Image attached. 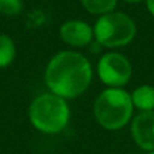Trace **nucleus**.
I'll use <instances>...</instances> for the list:
<instances>
[{
	"label": "nucleus",
	"mask_w": 154,
	"mask_h": 154,
	"mask_svg": "<svg viewBox=\"0 0 154 154\" xmlns=\"http://www.w3.org/2000/svg\"><path fill=\"white\" fill-rule=\"evenodd\" d=\"M81 4L89 14L103 16L114 12L118 0H81Z\"/></svg>",
	"instance_id": "obj_9"
},
{
	"label": "nucleus",
	"mask_w": 154,
	"mask_h": 154,
	"mask_svg": "<svg viewBox=\"0 0 154 154\" xmlns=\"http://www.w3.org/2000/svg\"><path fill=\"white\" fill-rule=\"evenodd\" d=\"M145 2H146L147 11L150 12V15L154 16V0H145Z\"/></svg>",
	"instance_id": "obj_12"
},
{
	"label": "nucleus",
	"mask_w": 154,
	"mask_h": 154,
	"mask_svg": "<svg viewBox=\"0 0 154 154\" xmlns=\"http://www.w3.org/2000/svg\"><path fill=\"white\" fill-rule=\"evenodd\" d=\"M137 26L128 15L122 12H109L97 19L93 27V35L101 46L122 48L133 42Z\"/></svg>",
	"instance_id": "obj_4"
},
{
	"label": "nucleus",
	"mask_w": 154,
	"mask_h": 154,
	"mask_svg": "<svg viewBox=\"0 0 154 154\" xmlns=\"http://www.w3.org/2000/svg\"><path fill=\"white\" fill-rule=\"evenodd\" d=\"M16 48L14 41L8 35L0 34V69L7 68L15 60Z\"/></svg>",
	"instance_id": "obj_10"
},
{
	"label": "nucleus",
	"mask_w": 154,
	"mask_h": 154,
	"mask_svg": "<svg viewBox=\"0 0 154 154\" xmlns=\"http://www.w3.org/2000/svg\"><path fill=\"white\" fill-rule=\"evenodd\" d=\"M131 134L141 149L154 152V111L137 115L131 125Z\"/></svg>",
	"instance_id": "obj_7"
},
{
	"label": "nucleus",
	"mask_w": 154,
	"mask_h": 154,
	"mask_svg": "<svg viewBox=\"0 0 154 154\" xmlns=\"http://www.w3.org/2000/svg\"><path fill=\"white\" fill-rule=\"evenodd\" d=\"M123 2L130 3V4H137V3H141V2H143V0H123Z\"/></svg>",
	"instance_id": "obj_13"
},
{
	"label": "nucleus",
	"mask_w": 154,
	"mask_h": 154,
	"mask_svg": "<svg viewBox=\"0 0 154 154\" xmlns=\"http://www.w3.org/2000/svg\"><path fill=\"white\" fill-rule=\"evenodd\" d=\"M149 154H154V152H150V153H149Z\"/></svg>",
	"instance_id": "obj_14"
},
{
	"label": "nucleus",
	"mask_w": 154,
	"mask_h": 154,
	"mask_svg": "<svg viewBox=\"0 0 154 154\" xmlns=\"http://www.w3.org/2000/svg\"><path fill=\"white\" fill-rule=\"evenodd\" d=\"M92 66L88 58L72 50L57 53L45 69V82L51 93L62 99H75L88 89Z\"/></svg>",
	"instance_id": "obj_1"
},
{
	"label": "nucleus",
	"mask_w": 154,
	"mask_h": 154,
	"mask_svg": "<svg viewBox=\"0 0 154 154\" xmlns=\"http://www.w3.org/2000/svg\"><path fill=\"white\" fill-rule=\"evenodd\" d=\"M97 75L109 88H122L130 81L133 68L123 54L111 51L100 58L97 64Z\"/></svg>",
	"instance_id": "obj_5"
},
{
	"label": "nucleus",
	"mask_w": 154,
	"mask_h": 154,
	"mask_svg": "<svg viewBox=\"0 0 154 154\" xmlns=\"http://www.w3.org/2000/svg\"><path fill=\"white\" fill-rule=\"evenodd\" d=\"M23 8L22 0H0V14L7 16H15L20 14Z\"/></svg>",
	"instance_id": "obj_11"
},
{
	"label": "nucleus",
	"mask_w": 154,
	"mask_h": 154,
	"mask_svg": "<svg viewBox=\"0 0 154 154\" xmlns=\"http://www.w3.org/2000/svg\"><path fill=\"white\" fill-rule=\"evenodd\" d=\"M29 116L37 130L46 134H56L66 127L70 111L65 99L54 93H43L32 100Z\"/></svg>",
	"instance_id": "obj_3"
},
{
	"label": "nucleus",
	"mask_w": 154,
	"mask_h": 154,
	"mask_svg": "<svg viewBox=\"0 0 154 154\" xmlns=\"http://www.w3.org/2000/svg\"><path fill=\"white\" fill-rule=\"evenodd\" d=\"M134 107L142 112L154 111V87L152 85H141L135 88L131 95Z\"/></svg>",
	"instance_id": "obj_8"
},
{
	"label": "nucleus",
	"mask_w": 154,
	"mask_h": 154,
	"mask_svg": "<svg viewBox=\"0 0 154 154\" xmlns=\"http://www.w3.org/2000/svg\"><path fill=\"white\" fill-rule=\"evenodd\" d=\"M60 37L66 45L73 48H84L93 39V29L80 19H70L60 27Z\"/></svg>",
	"instance_id": "obj_6"
},
{
	"label": "nucleus",
	"mask_w": 154,
	"mask_h": 154,
	"mask_svg": "<svg viewBox=\"0 0 154 154\" xmlns=\"http://www.w3.org/2000/svg\"><path fill=\"white\" fill-rule=\"evenodd\" d=\"M134 104L131 95L122 88H108L95 100L93 112L100 126L107 130H119L128 123Z\"/></svg>",
	"instance_id": "obj_2"
}]
</instances>
